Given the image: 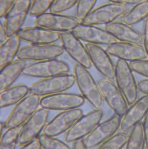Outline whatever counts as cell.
Here are the masks:
<instances>
[{
  "instance_id": "1",
  "label": "cell",
  "mask_w": 148,
  "mask_h": 149,
  "mask_svg": "<svg viewBox=\"0 0 148 149\" xmlns=\"http://www.w3.org/2000/svg\"><path fill=\"white\" fill-rule=\"evenodd\" d=\"M74 72L81 95L94 109H102L104 101L100 88L88 70L76 64Z\"/></svg>"
},
{
  "instance_id": "2",
  "label": "cell",
  "mask_w": 148,
  "mask_h": 149,
  "mask_svg": "<svg viewBox=\"0 0 148 149\" xmlns=\"http://www.w3.org/2000/svg\"><path fill=\"white\" fill-rule=\"evenodd\" d=\"M75 83L74 74H67L56 75L41 79L29 87L30 94L43 97L65 92Z\"/></svg>"
},
{
  "instance_id": "3",
  "label": "cell",
  "mask_w": 148,
  "mask_h": 149,
  "mask_svg": "<svg viewBox=\"0 0 148 149\" xmlns=\"http://www.w3.org/2000/svg\"><path fill=\"white\" fill-rule=\"evenodd\" d=\"M115 67L116 84L129 106L138 99L139 93L134 72L129 63L123 60L117 59Z\"/></svg>"
},
{
  "instance_id": "4",
  "label": "cell",
  "mask_w": 148,
  "mask_h": 149,
  "mask_svg": "<svg viewBox=\"0 0 148 149\" xmlns=\"http://www.w3.org/2000/svg\"><path fill=\"white\" fill-rule=\"evenodd\" d=\"M103 115L102 109H94L83 114L65 134V142L73 143L85 139L102 121Z\"/></svg>"
},
{
  "instance_id": "5",
  "label": "cell",
  "mask_w": 148,
  "mask_h": 149,
  "mask_svg": "<svg viewBox=\"0 0 148 149\" xmlns=\"http://www.w3.org/2000/svg\"><path fill=\"white\" fill-rule=\"evenodd\" d=\"M129 8L128 5L109 2L94 8L81 23L96 26L105 25L118 20Z\"/></svg>"
},
{
  "instance_id": "6",
  "label": "cell",
  "mask_w": 148,
  "mask_h": 149,
  "mask_svg": "<svg viewBox=\"0 0 148 149\" xmlns=\"http://www.w3.org/2000/svg\"><path fill=\"white\" fill-rule=\"evenodd\" d=\"M41 99L40 96L30 94L15 105L4 122L6 130L21 127L39 109Z\"/></svg>"
},
{
  "instance_id": "7",
  "label": "cell",
  "mask_w": 148,
  "mask_h": 149,
  "mask_svg": "<svg viewBox=\"0 0 148 149\" xmlns=\"http://www.w3.org/2000/svg\"><path fill=\"white\" fill-rule=\"evenodd\" d=\"M62 45L55 43L30 44L21 48L17 54V59L38 62L56 59L64 52Z\"/></svg>"
},
{
  "instance_id": "8",
  "label": "cell",
  "mask_w": 148,
  "mask_h": 149,
  "mask_svg": "<svg viewBox=\"0 0 148 149\" xmlns=\"http://www.w3.org/2000/svg\"><path fill=\"white\" fill-rule=\"evenodd\" d=\"M49 116V111L41 107L38 109L20 127L17 145L23 146L37 139L48 122Z\"/></svg>"
},
{
  "instance_id": "9",
  "label": "cell",
  "mask_w": 148,
  "mask_h": 149,
  "mask_svg": "<svg viewBox=\"0 0 148 149\" xmlns=\"http://www.w3.org/2000/svg\"><path fill=\"white\" fill-rule=\"evenodd\" d=\"M85 102L81 94L63 92L42 97L40 106L49 111L62 112L80 108Z\"/></svg>"
},
{
  "instance_id": "10",
  "label": "cell",
  "mask_w": 148,
  "mask_h": 149,
  "mask_svg": "<svg viewBox=\"0 0 148 149\" xmlns=\"http://www.w3.org/2000/svg\"><path fill=\"white\" fill-rule=\"evenodd\" d=\"M122 117L114 113L104 121H102L93 131L83 139L89 149L96 148L102 143L120 131Z\"/></svg>"
},
{
  "instance_id": "11",
  "label": "cell",
  "mask_w": 148,
  "mask_h": 149,
  "mask_svg": "<svg viewBox=\"0 0 148 149\" xmlns=\"http://www.w3.org/2000/svg\"><path fill=\"white\" fill-rule=\"evenodd\" d=\"M69 71L68 65L56 58L34 62L27 65L22 74L26 77L43 79L67 74Z\"/></svg>"
},
{
  "instance_id": "12",
  "label": "cell",
  "mask_w": 148,
  "mask_h": 149,
  "mask_svg": "<svg viewBox=\"0 0 148 149\" xmlns=\"http://www.w3.org/2000/svg\"><path fill=\"white\" fill-rule=\"evenodd\" d=\"M113 81L102 78L97 82L103 101L114 113L122 117L129 105L124 95Z\"/></svg>"
},
{
  "instance_id": "13",
  "label": "cell",
  "mask_w": 148,
  "mask_h": 149,
  "mask_svg": "<svg viewBox=\"0 0 148 149\" xmlns=\"http://www.w3.org/2000/svg\"><path fill=\"white\" fill-rule=\"evenodd\" d=\"M80 23L75 16L50 11L36 17L34 21L35 26L59 33L72 31Z\"/></svg>"
},
{
  "instance_id": "14",
  "label": "cell",
  "mask_w": 148,
  "mask_h": 149,
  "mask_svg": "<svg viewBox=\"0 0 148 149\" xmlns=\"http://www.w3.org/2000/svg\"><path fill=\"white\" fill-rule=\"evenodd\" d=\"M83 115L81 108L61 112L48 122L43 134L55 137L65 134Z\"/></svg>"
},
{
  "instance_id": "15",
  "label": "cell",
  "mask_w": 148,
  "mask_h": 149,
  "mask_svg": "<svg viewBox=\"0 0 148 149\" xmlns=\"http://www.w3.org/2000/svg\"><path fill=\"white\" fill-rule=\"evenodd\" d=\"M60 40L64 51L76 64L89 70L92 65L85 45L72 31L61 33Z\"/></svg>"
},
{
  "instance_id": "16",
  "label": "cell",
  "mask_w": 148,
  "mask_h": 149,
  "mask_svg": "<svg viewBox=\"0 0 148 149\" xmlns=\"http://www.w3.org/2000/svg\"><path fill=\"white\" fill-rule=\"evenodd\" d=\"M31 0H16L5 16L3 24L8 38L16 35L22 29L29 14Z\"/></svg>"
},
{
  "instance_id": "17",
  "label": "cell",
  "mask_w": 148,
  "mask_h": 149,
  "mask_svg": "<svg viewBox=\"0 0 148 149\" xmlns=\"http://www.w3.org/2000/svg\"><path fill=\"white\" fill-rule=\"evenodd\" d=\"M85 45L91 64L103 78L114 80L115 64L106 49L97 45L86 43Z\"/></svg>"
},
{
  "instance_id": "18",
  "label": "cell",
  "mask_w": 148,
  "mask_h": 149,
  "mask_svg": "<svg viewBox=\"0 0 148 149\" xmlns=\"http://www.w3.org/2000/svg\"><path fill=\"white\" fill-rule=\"evenodd\" d=\"M72 32L80 40L87 43L108 46L117 41L104 28L96 25L80 23Z\"/></svg>"
},
{
  "instance_id": "19",
  "label": "cell",
  "mask_w": 148,
  "mask_h": 149,
  "mask_svg": "<svg viewBox=\"0 0 148 149\" xmlns=\"http://www.w3.org/2000/svg\"><path fill=\"white\" fill-rule=\"evenodd\" d=\"M106 50L111 57L129 63L148 58L142 45L117 41L107 46Z\"/></svg>"
},
{
  "instance_id": "20",
  "label": "cell",
  "mask_w": 148,
  "mask_h": 149,
  "mask_svg": "<svg viewBox=\"0 0 148 149\" xmlns=\"http://www.w3.org/2000/svg\"><path fill=\"white\" fill-rule=\"evenodd\" d=\"M148 113V96L143 95L129 106L122 117L120 131L129 133L137 124L142 123Z\"/></svg>"
},
{
  "instance_id": "21",
  "label": "cell",
  "mask_w": 148,
  "mask_h": 149,
  "mask_svg": "<svg viewBox=\"0 0 148 149\" xmlns=\"http://www.w3.org/2000/svg\"><path fill=\"white\" fill-rule=\"evenodd\" d=\"M17 35L21 41L30 44H46L55 43L60 40L61 33L35 26L23 28Z\"/></svg>"
},
{
  "instance_id": "22",
  "label": "cell",
  "mask_w": 148,
  "mask_h": 149,
  "mask_svg": "<svg viewBox=\"0 0 148 149\" xmlns=\"http://www.w3.org/2000/svg\"><path fill=\"white\" fill-rule=\"evenodd\" d=\"M104 28L117 41L142 45V32L133 26L117 20L104 25Z\"/></svg>"
},
{
  "instance_id": "23",
  "label": "cell",
  "mask_w": 148,
  "mask_h": 149,
  "mask_svg": "<svg viewBox=\"0 0 148 149\" xmlns=\"http://www.w3.org/2000/svg\"><path fill=\"white\" fill-rule=\"evenodd\" d=\"M29 93V88L24 84L12 86L0 91L1 109L15 106Z\"/></svg>"
},
{
  "instance_id": "24",
  "label": "cell",
  "mask_w": 148,
  "mask_h": 149,
  "mask_svg": "<svg viewBox=\"0 0 148 149\" xmlns=\"http://www.w3.org/2000/svg\"><path fill=\"white\" fill-rule=\"evenodd\" d=\"M26 66V62L17 58L1 70L0 91L13 86Z\"/></svg>"
},
{
  "instance_id": "25",
  "label": "cell",
  "mask_w": 148,
  "mask_h": 149,
  "mask_svg": "<svg viewBox=\"0 0 148 149\" xmlns=\"http://www.w3.org/2000/svg\"><path fill=\"white\" fill-rule=\"evenodd\" d=\"M21 40L17 35L8 38L0 46V70L15 60L17 57L21 45Z\"/></svg>"
},
{
  "instance_id": "26",
  "label": "cell",
  "mask_w": 148,
  "mask_h": 149,
  "mask_svg": "<svg viewBox=\"0 0 148 149\" xmlns=\"http://www.w3.org/2000/svg\"><path fill=\"white\" fill-rule=\"evenodd\" d=\"M148 17V1L141 0L130 7L118 20L133 26L144 21Z\"/></svg>"
},
{
  "instance_id": "27",
  "label": "cell",
  "mask_w": 148,
  "mask_h": 149,
  "mask_svg": "<svg viewBox=\"0 0 148 149\" xmlns=\"http://www.w3.org/2000/svg\"><path fill=\"white\" fill-rule=\"evenodd\" d=\"M124 149H146L142 122L129 131Z\"/></svg>"
},
{
  "instance_id": "28",
  "label": "cell",
  "mask_w": 148,
  "mask_h": 149,
  "mask_svg": "<svg viewBox=\"0 0 148 149\" xmlns=\"http://www.w3.org/2000/svg\"><path fill=\"white\" fill-rule=\"evenodd\" d=\"M128 137V133L119 131L96 149H124Z\"/></svg>"
},
{
  "instance_id": "29",
  "label": "cell",
  "mask_w": 148,
  "mask_h": 149,
  "mask_svg": "<svg viewBox=\"0 0 148 149\" xmlns=\"http://www.w3.org/2000/svg\"><path fill=\"white\" fill-rule=\"evenodd\" d=\"M37 139L41 149H72L65 142L43 133Z\"/></svg>"
},
{
  "instance_id": "30",
  "label": "cell",
  "mask_w": 148,
  "mask_h": 149,
  "mask_svg": "<svg viewBox=\"0 0 148 149\" xmlns=\"http://www.w3.org/2000/svg\"><path fill=\"white\" fill-rule=\"evenodd\" d=\"M98 0H78L76 5L75 16L81 22L94 8Z\"/></svg>"
},
{
  "instance_id": "31",
  "label": "cell",
  "mask_w": 148,
  "mask_h": 149,
  "mask_svg": "<svg viewBox=\"0 0 148 149\" xmlns=\"http://www.w3.org/2000/svg\"><path fill=\"white\" fill-rule=\"evenodd\" d=\"M54 1L55 0H31L29 15L36 17L47 12Z\"/></svg>"
},
{
  "instance_id": "32",
  "label": "cell",
  "mask_w": 148,
  "mask_h": 149,
  "mask_svg": "<svg viewBox=\"0 0 148 149\" xmlns=\"http://www.w3.org/2000/svg\"><path fill=\"white\" fill-rule=\"evenodd\" d=\"M78 0H55L49 11L62 14L76 6Z\"/></svg>"
},
{
  "instance_id": "33",
  "label": "cell",
  "mask_w": 148,
  "mask_h": 149,
  "mask_svg": "<svg viewBox=\"0 0 148 149\" xmlns=\"http://www.w3.org/2000/svg\"><path fill=\"white\" fill-rule=\"evenodd\" d=\"M20 130V128L6 129V131L1 136L0 145L17 143Z\"/></svg>"
},
{
  "instance_id": "34",
  "label": "cell",
  "mask_w": 148,
  "mask_h": 149,
  "mask_svg": "<svg viewBox=\"0 0 148 149\" xmlns=\"http://www.w3.org/2000/svg\"><path fill=\"white\" fill-rule=\"evenodd\" d=\"M134 73L148 79V58L129 63Z\"/></svg>"
},
{
  "instance_id": "35",
  "label": "cell",
  "mask_w": 148,
  "mask_h": 149,
  "mask_svg": "<svg viewBox=\"0 0 148 149\" xmlns=\"http://www.w3.org/2000/svg\"><path fill=\"white\" fill-rule=\"evenodd\" d=\"M16 0H0V18H4Z\"/></svg>"
},
{
  "instance_id": "36",
  "label": "cell",
  "mask_w": 148,
  "mask_h": 149,
  "mask_svg": "<svg viewBox=\"0 0 148 149\" xmlns=\"http://www.w3.org/2000/svg\"><path fill=\"white\" fill-rule=\"evenodd\" d=\"M142 35V45L148 57V17L144 21Z\"/></svg>"
},
{
  "instance_id": "37",
  "label": "cell",
  "mask_w": 148,
  "mask_h": 149,
  "mask_svg": "<svg viewBox=\"0 0 148 149\" xmlns=\"http://www.w3.org/2000/svg\"><path fill=\"white\" fill-rule=\"evenodd\" d=\"M139 93L148 96V79H143L137 81Z\"/></svg>"
},
{
  "instance_id": "38",
  "label": "cell",
  "mask_w": 148,
  "mask_h": 149,
  "mask_svg": "<svg viewBox=\"0 0 148 149\" xmlns=\"http://www.w3.org/2000/svg\"><path fill=\"white\" fill-rule=\"evenodd\" d=\"M143 134L146 141V149H148V113L142 122Z\"/></svg>"
},
{
  "instance_id": "39",
  "label": "cell",
  "mask_w": 148,
  "mask_h": 149,
  "mask_svg": "<svg viewBox=\"0 0 148 149\" xmlns=\"http://www.w3.org/2000/svg\"><path fill=\"white\" fill-rule=\"evenodd\" d=\"M8 38L4 28L3 22H0V46L2 45Z\"/></svg>"
},
{
  "instance_id": "40",
  "label": "cell",
  "mask_w": 148,
  "mask_h": 149,
  "mask_svg": "<svg viewBox=\"0 0 148 149\" xmlns=\"http://www.w3.org/2000/svg\"><path fill=\"white\" fill-rule=\"evenodd\" d=\"M19 149H41V148L38 139H37L29 143L22 146Z\"/></svg>"
},
{
  "instance_id": "41",
  "label": "cell",
  "mask_w": 148,
  "mask_h": 149,
  "mask_svg": "<svg viewBox=\"0 0 148 149\" xmlns=\"http://www.w3.org/2000/svg\"><path fill=\"white\" fill-rule=\"evenodd\" d=\"M109 2L118 3V4H123L128 6H133L136 3L140 2L141 0H107Z\"/></svg>"
},
{
  "instance_id": "42",
  "label": "cell",
  "mask_w": 148,
  "mask_h": 149,
  "mask_svg": "<svg viewBox=\"0 0 148 149\" xmlns=\"http://www.w3.org/2000/svg\"><path fill=\"white\" fill-rule=\"evenodd\" d=\"M72 149H89L86 146L83 140L77 141L72 143Z\"/></svg>"
},
{
  "instance_id": "43",
  "label": "cell",
  "mask_w": 148,
  "mask_h": 149,
  "mask_svg": "<svg viewBox=\"0 0 148 149\" xmlns=\"http://www.w3.org/2000/svg\"><path fill=\"white\" fill-rule=\"evenodd\" d=\"M17 145V143H14L8 145H0V149H15Z\"/></svg>"
},
{
  "instance_id": "44",
  "label": "cell",
  "mask_w": 148,
  "mask_h": 149,
  "mask_svg": "<svg viewBox=\"0 0 148 149\" xmlns=\"http://www.w3.org/2000/svg\"><path fill=\"white\" fill-rule=\"evenodd\" d=\"M4 129H6L4 122H1V123H0V135H2V134H3V130Z\"/></svg>"
},
{
  "instance_id": "45",
  "label": "cell",
  "mask_w": 148,
  "mask_h": 149,
  "mask_svg": "<svg viewBox=\"0 0 148 149\" xmlns=\"http://www.w3.org/2000/svg\"><path fill=\"white\" fill-rule=\"evenodd\" d=\"M147 1H148V0H147Z\"/></svg>"
}]
</instances>
